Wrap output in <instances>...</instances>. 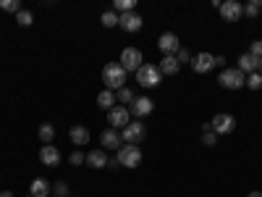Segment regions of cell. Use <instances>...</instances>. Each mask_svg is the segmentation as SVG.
Returning <instances> with one entry per match:
<instances>
[{
	"mask_svg": "<svg viewBox=\"0 0 262 197\" xmlns=\"http://www.w3.org/2000/svg\"><path fill=\"white\" fill-rule=\"evenodd\" d=\"M126 76H128V71L121 63H107L102 69V82L107 84V90H113V92H118L121 87H126Z\"/></svg>",
	"mask_w": 262,
	"mask_h": 197,
	"instance_id": "obj_1",
	"label": "cell"
},
{
	"mask_svg": "<svg viewBox=\"0 0 262 197\" xmlns=\"http://www.w3.org/2000/svg\"><path fill=\"white\" fill-rule=\"evenodd\" d=\"M160 69L155 63H142L139 66V71H137V82L142 84V87H158L160 84Z\"/></svg>",
	"mask_w": 262,
	"mask_h": 197,
	"instance_id": "obj_2",
	"label": "cell"
},
{
	"mask_svg": "<svg viewBox=\"0 0 262 197\" xmlns=\"http://www.w3.org/2000/svg\"><path fill=\"white\" fill-rule=\"evenodd\" d=\"M217 82H221V87H226V90H242V87H247V76L238 69H223Z\"/></svg>",
	"mask_w": 262,
	"mask_h": 197,
	"instance_id": "obj_3",
	"label": "cell"
},
{
	"mask_svg": "<svg viewBox=\"0 0 262 197\" xmlns=\"http://www.w3.org/2000/svg\"><path fill=\"white\" fill-rule=\"evenodd\" d=\"M118 163L123 166V168H137L139 163H142V150L137 147V145H123L121 150H118Z\"/></svg>",
	"mask_w": 262,
	"mask_h": 197,
	"instance_id": "obj_4",
	"label": "cell"
},
{
	"mask_svg": "<svg viewBox=\"0 0 262 197\" xmlns=\"http://www.w3.org/2000/svg\"><path fill=\"white\" fill-rule=\"evenodd\" d=\"M121 137H123L126 145H139V142L147 137V126H144L142 121H131V124L121 131Z\"/></svg>",
	"mask_w": 262,
	"mask_h": 197,
	"instance_id": "obj_5",
	"label": "cell"
},
{
	"mask_svg": "<svg viewBox=\"0 0 262 197\" xmlns=\"http://www.w3.org/2000/svg\"><path fill=\"white\" fill-rule=\"evenodd\" d=\"M107 124H111V129H116V126L126 129V126L131 124L128 108H126V105H116V108H111V111H107Z\"/></svg>",
	"mask_w": 262,
	"mask_h": 197,
	"instance_id": "obj_6",
	"label": "cell"
},
{
	"mask_svg": "<svg viewBox=\"0 0 262 197\" xmlns=\"http://www.w3.org/2000/svg\"><path fill=\"white\" fill-rule=\"evenodd\" d=\"M126 71H139V66L144 63L142 61V50H137V48H126L123 53H121V61H118Z\"/></svg>",
	"mask_w": 262,
	"mask_h": 197,
	"instance_id": "obj_7",
	"label": "cell"
},
{
	"mask_svg": "<svg viewBox=\"0 0 262 197\" xmlns=\"http://www.w3.org/2000/svg\"><path fill=\"white\" fill-rule=\"evenodd\" d=\"M210 124H212V131H215V134H217V137H223V134H231V131H233L236 119L228 116V113H215V119H212Z\"/></svg>",
	"mask_w": 262,
	"mask_h": 197,
	"instance_id": "obj_8",
	"label": "cell"
},
{
	"mask_svg": "<svg viewBox=\"0 0 262 197\" xmlns=\"http://www.w3.org/2000/svg\"><path fill=\"white\" fill-rule=\"evenodd\" d=\"M118 27L123 32H139L144 27V18L139 13H134V11H128V13H121L118 16Z\"/></svg>",
	"mask_w": 262,
	"mask_h": 197,
	"instance_id": "obj_9",
	"label": "cell"
},
{
	"mask_svg": "<svg viewBox=\"0 0 262 197\" xmlns=\"http://www.w3.org/2000/svg\"><path fill=\"white\" fill-rule=\"evenodd\" d=\"M158 48H160L163 55H176V53L181 50V42H179V37L173 34V32H165V34H160V40H158Z\"/></svg>",
	"mask_w": 262,
	"mask_h": 197,
	"instance_id": "obj_10",
	"label": "cell"
},
{
	"mask_svg": "<svg viewBox=\"0 0 262 197\" xmlns=\"http://www.w3.org/2000/svg\"><path fill=\"white\" fill-rule=\"evenodd\" d=\"M221 16H223V21H238L244 16V6L238 3V0H226V3H221Z\"/></svg>",
	"mask_w": 262,
	"mask_h": 197,
	"instance_id": "obj_11",
	"label": "cell"
},
{
	"mask_svg": "<svg viewBox=\"0 0 262 197\" xmlns=\"http://www.w3.org/2000/svg\"><path fill=\"white\" fill-rule=\"evenodd\" d=\"M191 69H194V74H207V71H212V69H215V55H210V53L194 55V58H191Z\"/></svg>",
	"mask_w": 262,
	"mask_h": 197,
	"instance_id": "obj_12",
	"label": "cell"
},
{
	"mask_svg": "<svg viewBox=\"0 0 262 197\" xmlns=\"http://www.w3.org/2000/svg\"><path fill=\"white\" fill-rule=\"evenodd\" d=\"M152 108H155V103H152L149 97H134V103H131V108H128V113L137 116V119H144V116L152 113Z\"/></svg>",
	"mask_w": 262,
	"mask_h": 197,
	"instance_id": "obj_13",
	"label": "cell"
},
{
	"mask_svg": "<svg viewBox=\"0 0 262 197\" xmlns=\"http://www.w3.org/2000/svg\"><path fill=\"white\" fill-rule=\"evenodd\" d=\"M100 145L102 147H111V150H121L123 147V137L118 134L116 129H105L100 134Z\"/></svg>",
	"mask_w": 262,
	"mask_h": 197,
	"instance_id": "obj_14",
	"label": "cell"
},
{
	"mask_svg": "<svg viewBox=\"0 0 262 197\" xmlns=\"http://www.w3.org/2000/svg\"><path fill=\"white\" fill-rule=\"evenodd\" d=\"M39 161L45 166H58L60 163V150L53 147V145H42L39 147Z\"/></svg>",
	"mask_w": 262,
	"mask_h": 197,
	"instance_id": "obj_15",
	"label": "cell"
},
{
	"mask_svg": "<svg viewBox=\"0 0 262 197\" xmlns=\"http://www.w3.org/2000/svg\"><path fill=\"white\" fill-rule=\"evenodd\" d=\"M69 137H71V142H74L76 147H84V145H90V129L81 126V124H76V126L69 129Z\"/></svg>",
	"mask_w": 262,
	"mask_h": 197,
	"instance_id": "obj_16",
	"label": "cell"
},
{
	"mask_svg": "<svg viewBox=\"0 0 262 197\" xmlns=\"http://www.w3.org/2000/svg\"><path fill=\"white\" fill-rule=\"evenodd\" d=\"M86 163H90V168H107V152L102 147L90 150L86 152Z\"/></svg>",
	"mask_w": 262,
	"mask_h": 197,
	"instance_id": "obj_17",
	"label": "cell"
},
{
	"mask_svg": "<svg viewBox=\"0 0 262 197\" xmlns=\"http://www.w3.org/2000/svg\"><path fill=\"white\" fill-rule=\"evenodd\" d=\"M242 74H254L257 69H259V58H254V55H249V53H244L242 58H238V66H236Z\"/></svg>",
	"mask_w": 262,
	"mask_h": 197,
	"instance_id": "obj_18",
	"label": "cell"
},
{
	"mask_svg": "<svg viewBox=\"0 0 262 197\" xmlns=\"http://www.w3.org/2000/svg\"><path fill=\"white\" fill-rule=\"evenodd\" d=\"M158 69H160V74H165V76H173V74H179L181 63L176 61V55H165V58L158 63Z\"/></svg>",
	"mask_w": 262,
	"mask_h": 197,
	"instance_id": "obj_19",
	"label": "cell"
},
{
	"mask_svg": "<svg viewBox=\"0 0 262 197\" xmlns=\"http://www.w3.org/2000/svg\"><path fill=\"white\" fill-rule=\"evenodd\" d=\"M50 189H53V187H50L45 179H34V182L29 184V194H32V197H48Z\"/></svg>",
	"mask_w": 262,
	"mask_h": 197,
	"instance_id": "obj_20",
	"label": "cell"
},
{
	"mask_svg": "<svg viewBox=\"0 0 262 197\" xmlns=\"http://www.w3.org/2000/svg\"><path fill=\"white\" fill-rule=\"evenodd\" d=\"M97 105L102 108V111H111V108H116V92L113 90H102L97 95Z\"/></svg>",
	"mask_w": 262,
	"mask_h": 197,
	"instance_id": "obj_21",
	"label": "cell"
},
{
	"mask_svg": "<svg viewBox=\"0 0 262 197\" xmlns=\"http://www.w3.org/2000/svg\"><path fill=\"white\" fill-rule=\"evenodd\" d=\"M53 137H55V126L53 124H42L39 126V140L45 145H53Z\"/></svg>",
	"mask_w": 262,
	"mask_h": 197,
	"instance_id": "obj_22",
	"label": "cell"
},
{
	"mask_svg": "<svg viewBox=\"0 0 262 197\" xmlns=\"http://www.w3.org/2000/svg\"><path fill=\"white\" fill-rule=\"evenodd\" d=\"M134 97H137V95H134V92H131V90H128V87H121V90L116 92V100H121L123 105H131V103H134Z\"/></svg>",
	"mask_w": 262,
	"mask_h": 197,
	"instance_id": "obj_23",
	"label": "cell"
},
{
	"mask_svg": "<svg viewBox=\"0 0 262 197\" xmlns=\"http://www.w3.org/2000/svg\"><path fill=\"white\" fill-rule=\"evenodd\" d=\"M244 13H247V16H252V18H254V16H259V13H262V3H259V0H249V3L244 6Z\"/></svg>",
	"mask_w": 262,
	"mask_h": 197,
	"instance_id": "obj_24",
	"label": "cell"
},
{
	"mask_svg": "<svg viewBox=\"0 0 262 197\" xmlns=\"http://www.w3.org/2000/svg\"><path fill=\"white\" fill-rule=\"evenodd\" d=\"M100 21H102V27H107V29H111V27H118V16H116L113 11H105V13L100 16Z\"/></svg>",
	"mask_w": 262,
	"mask_h": 197,
	"instance_id": "obj_25",
	"label": "cell"
},
{
	"mask_svg": "<svg viewBox=\"0 0 262 197\" xmlns=\"http://www.w3.org/2000/svg\"><path fill=\"white\" fill-rule=\"evenodd\" d=\"M116 11H121V13H128V11H134V6H137V0H116Z\"/></svg>",
	"mask_w": 262,
	"mask_h": 197,
	"instance_id": "obj_26",
	"label": "cell"
},
{
	"mask_svg": "<svg viewBox=\"0 0 262 197\" xmlns=\"http://www.w3.org/2000/svg\"><path fill=\"white\" fill-rule=\"evenodd\" d=\"M0 8L8 11V13H18L21 11V3H18V0H0Z\"/></svg>",
	"mask_w": 262,
	"mask_h": 197,
	"instance_id": "obj_27",
	"label": "cell"
},
{
	"mask_svg": "<svg viewBox=\"0 0 262 197\" xmlns=\"http://www.w3.org/2000/svg\"><path fill=\"white\" fill-rule=\"evenodd\" d=\"M16 21H18L21 27H32V21H34V16H32L29 11H18V13H16Z\"/></svg>",
	"mask_w": 262,
	"mask_h": 197,
	"instance_id": "obj_28",
	"label": "cell"
},
{
	"mask_svg": "<svg viewBox=\"0 0 262 197\" xmlns=\"http://www.w3.org/2000/svg\"><path fill=\"white\" fill-rule=\"evenodd\" d=\"M247 87H249V90H259V87H262V76H259V71L249 74V79H247Z\"/></svg>",
	"mask_w": 262,
	"mask_h": 197,
	"instance_id": "obj_29",
	"label": "cell"
},
{
	"mask_svg": "<svg viewBox=\"0 0 262 197\" xmlns=\"http://www.w3.org/2000/svg\"><path fill=\"white\" fill-rule=\"evenodd\" d=\"M69 161H71V166H81V163H86V155L81 150H74L71 155H69Z\"/></svg>",
	"mask_w": 262,
	"mask_h": 197,
	"instance_id": "obj_30",
	"label": "cell"
},
{
	"mask_svg": "<svg viewBox=\"0 0 262 197\" xmlns=\"http://www.w3.org/2000/svg\"><path fill=\"white\" fill-rule=\"evenodd\" d=\"M53 192H55V197H69V184H66V182H55Z\"/></svg>",
	"mask_w": 262,
	"mask_h": 197,
	"instance_id": "obj_31",
	"label": "cell"
},
{
	"mask_svg": "<svg viewBox=\"0 0 262 197\" xmlns=\"http://www.w3.org/2000/svg\"><path fill=\"white\" fill-rule=\"evenodd\" d=\"M249 55H254V58H262V40H254L252 45H249Z\"/></svg>",
	"mask_w": 262,
	"mask_h": 197,
	"instance_id": "obj_32",
	"label": "cell"
},
{
	"mask_svg": "<svg viewBox=\"0 0 262 197\" xmlns=\"http://www.w3.org/2000/svg\"><path fill=\"white\" fill-rule=\"evenodd\" d=\"M202 142H205L207 147H212V145L217 142V134H215V131H205V137H202Z\"/></svg>",
	"mask_w": 262,
	"mask_h": 197,
	"instance_id": "obj_33",
	"label": "cell"
},
{
	"mask_svg": "<svg viewBox=\"0 0 262 197\" xmlns=\"http://www.w3.org/2000/svg\"><path fill=\"white\" fill-rule=\"evenodd\" d=\"M176 61H179V63H189V61H191V55H189V50H184V48H181V50L176 53Z\"/></svg>",
	"mask_w": 262,
	"mask_h": 197,
	"instance_id": "obj_34",
	"label": "cell"
},
{
	"mask_svg": "<svg viewBox=\"0 0 262 197\" xmlns=\"http://www.w3.org/2000/svg\"><path fill=\"white\" fill-rule=\"evenodd\" d=\"M107 166H111V168H118L121 163H118V158H107Z\"/></svg>",
	"mask_w": 262,
	"mask_h": 197,
	"instance_id": "obj_35",
	"label": "cell"
},
{
	"mask_svg": "<svg viewBox=\"0 0 262 197\" xmlns=\"http://www.w3.org/2000/svg\"><path fill=\"white\" fill-rule=\"evenodd\" d=\"M0 197H13V192H0Z\"/></svg>",
	"mask_w": 262,
	"mask_h": 197,
	"instance_id": "obj_36",
	"label": "cell"
},
{
	"mask_svg": "<svg viewBox=\"0 0 262 197\" xmlns=\"http://www.w3.org/2000/svg\"><path fill=\"white\" fill-rule=\"evenodd\" d=\"M249 197H262V192H252V194H249Z\"/></svg>",
	"mask_w": 262,
	"mask_h": 197,
	"instance_id": "obj_37",
	"label": "cell"
},
{
	"mask_svg": "<svg viewBox=\"0 0 262 197\" xmlns=\"http://www.w3.org/2000/svg\"><path fill=\"white\" fill-rule=\"evenodd\" d=\"M257 71H259V76H262V58H259V69H257Z\"/></svg>",
	"mask_w": 262,
	"mask_h": 197,
	"instance_id": "obj_38",
	"label": "cell"
},
{
	"mask_svg": "<svg viewBox=\"0 0 262 197\" xmlns=\"http://www.w3.org/2000/svg\"><path fill=\"white\" fill-rule=\"evenodd\" d=\"M27 197H32V194H27Z\"/></svg>",
	"mask_w": 262,
	"mask_h": 197,
	"instance_id": "obj_39",
	"label": "cell"
},
{
	"mask_svg": "<svg viewBox=\"0 0 262 197\" xmlns=\"http://www.w3.org/2000/svg\"><path fill=\"white\" fill-rule=\"evenodd\" d=\"M53 197H55V194H53Z\"/></svg>",
	"mask_w": 262,
	"mask_h": 197,
	"instance_id": "obj_40",
	"label": "cell"
}]
</instances>
